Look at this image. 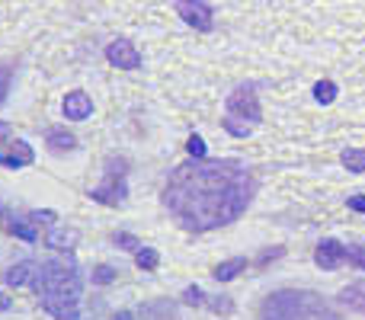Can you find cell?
Instances as JSON below:
<instances>
[{
    "label": "cell",
    "instance_id": "cell-1",
    "mask_svg": "<svg viewBox=\"0 0 365 320\" xmlns=\"http://www.w3.org/2000/svg\"><path fill=\"white\" fill-rule=\"evenodd\" d=\"M257 173L237 160L180 163L164 186V208L189 234H205L237 221L257 195Z\"/></svg>",
    "mask_w": 365,
    "mask_h": 320
},
{
    "label": "cell",
    "instance_id": "cell-2",
    "mask_svg": "<svg viewBox=\"0 0 365 320\" xmlns=\"http://www.w3.org/2000/svg\"><path fill=\"white\" fill-rule=\"evenodd\" d=\"M257 320H340V314L317 291L282 289L263 298Z\"/></svg>",
    "mask_w": 365,
    "mask_h": 320
},
{
    "label": "cell",
    "instance_id": "cell-3",
    "mask_svg": "<svg viewBox=\"0 0 365 320\" xmlns=\"http://www.w3.org/2000/svg\"><path fill=\"white\" fill-rule=\"evenodd\" d=\"M90 199L100 202V205H109V208H119L122 202L128 199V160L125 158H109L103 182H96V186L90 189Z\"/></svg>",
    "mask_w": 365,
    "mask_h": 320
},
{
    "label": "cell",
    "instance_id": "cell-4",
    "mask_svg": "<svg viewBox=\"0 0 365 320\" xmlns=\"http://www.w3.org/2000/svg\"><path fill=\"white\" fill-rule=\"evenodd\" d=\"M225 106H227V115H240V119H247L250 125H259V122H263V106H259V96H257V87H253V83L234 87Z\"/></svg>",
    "mask_w": 365,
    "mask_h": 320
},
{
    "label": "cell",
    "instance_id": "cell-5",
    "mask_svg": "<svg viewBox=\"0 0 365 320\" xmlns=\"http://www.w3.org/2000/svg\"><path fill=\"white\" fill-rule=\"evenodd\" d=\"M173 10H177L182 23L192 26V29H199V32H212L215 29V10H212L208 0H177Z\"/></svg>",
    "mask_w": 365,
    "mask_h": 320
},
{
    "label": "cell",
    "instance_id": "cell-6",
    "mask_svg": "<svg viewBox=\"0 0 365 320\" xmlns=\"http://www.w3.org/2000/svg\"><path fill=\"white\" fill-rule=\"evenodd\" d=\"M36 160V148L23 138H6L0 145V167L4 170H23Z\"/></svg>",
    "mask_w": 365,
    "mask_h": 320
},
{
    "label": "cell",
    "instance_id": "cell-7",
    "mask_svg": "<svg viewBox=\"0 0 365 320\" xmlns=\"http://www.w3.org/2000/svg\"><path fill=\"white\" fill-rule=\"evenodd\" d=\"M106 61L119 71L141 68V55H138V48H135L132 38H113V42L106 45Z\"/></svg>",
    "mask_w": 365,
    "mask_h": 320
},
{
    "label": "cell",
    "instance_id": "cell-8",
    "mask_svg": "<svg viewBox=\"0 0 365 320\" xmlns=\"http://www.w3.org/2000/svg\"><path fill=\"white\" fill-rule=\"evenodd\" d=\"M314 263H317V269H324V272L340 269V266L346 263V247H343L340 240H334V237L321 240L317 250H314Z\"/></svg>",
    "mask_w": 365,
    "mask_h": 320
},
{
    "label": "cell",
    "instance_id": "cell-9",
    "mask_svg": "<svg viewBox=\"0 0 365 320\" xmlns=\"http://www.w3.org/2000/svg\"><path fill=\"white\" fill-rule=\"evenodd\" d=\"M61 115L68 122H87L93 115V100H90L83 90H71L61 100Z\"/></svg>",
    "mask_w": 365,
    "mask_h": 320
},
{
    "label": "cell",
    "instance_id": "cell-10",
    "mask_svg": "<svg viewBox=\"0 0 365 320\" xmlns=\"http://www.w3.org/2000/svg\"><path fill=\"white\" fill-rule=\"evenodd\" d=\"M4 227H6V234L10 237H16V240H23V244H38L42 240V234H38V224L29 218V215H4Z\"/></svg>",
    "mask_w": 365,
    "mask_h": 320
},
{
    "label": "cell",
    "instance_id": "cell-11",
    "mask_svg": "<svg viewBox=\"0 0 365 320\" xmlns=\"http://www.w3.org/2000/svg\"><path fill=\"white\" fill-rule=\"evenodd\" d=\"M77 240H81V234H77L74 227H64V224L48 227V234H45V244H48L51 250H58V253H74Z\"/></svg>",
    "mask_w": 365,
    "mask_h": 320
},
{
    "label": "cell",
    "instance_id": "cell-12",
    "mask_svg": "<svg viewBox=\"0 0 365 320\" xmlns=\"http://www.w3.org/2000/svg\"><path fill=\"white\" fill-rule=\"evenodd\" d=\"M38 272V263L36 259H19V263H13L10 269L4 272V282L10 285V289H23V285L32 282V276Z\"/></svg>",
    "mask_w": 365,
    "mask_h": 320
},
{
    "label": "cell",
    "instance_id": "cell-13",
    "mask_svg": "<svg viewBox=\"0 0 365 320\" xmlns=\"http://www.w3.org/2000/svg\"><path fill=\"white\" fill-rule=\"evenodd\" d=\"M135 317L138 320H180L177 314V304L173 301H148V304H141L138 311H135Z\"/></svg>",
    "mask_w": 365,
    "mask_h": 320
},
{
    "label": "cell",
    "instance_id": "cell-14",
    "mask_svg": "<svg viewBox=\"0 0 365 320\" xmlns=\"http://www.w3.org/2000/svg\"><path fill=\"white\" fill-rule=\"evenodd\" d=\"M247 266H250V259H247V257H231V259H225V263L215 266L212 276H215V282H234V279H237Z\"/></svg>",
    "mask_w": 365,
    "mask_h": 320
},
{
    "label": "cell",
    "instance_id": "cell-15",
    "mask_svg": "<svg viewBox=\"0 0 365 320\" xmlns=\"http://www.w3.org/2000/svg\"><path fill=\"white\" fill-rule=\"evenodd\" d=\"M45 141H48V148H51L55 154H58V151L68 154V151H74V148H77V135L68 132V128H61V125L48 128V132H45Z\"/></svg>",
    "mask_w": 365,
    "mask_h": 320
},
{
    "label": "cell",
    "instance_id": "cell-16",
    "mask_svg": "<svg viewBox=\"0 0 365 320\" xmlns=\"http://www.w3.org/2000/svg\"><path fill=\"white\" fill-rule=\"evenodd\" d=\"M340 304L365 314V279H356V282H349L346 289L340 291Z\"/></svg>",
    "mask_w": 365,
    "mask_h": 320
},
{
    "label": "cell",
    "instance_id": "cell-17",
    "mask_svg": "<svg viewBox=\"0 0 365 320\" xmlns=\"http://www.w3.org/2000/svg\"><path fill=\"white\" fill-rule=\"evenodd\" d=\"M221 125H225V132L231 135V138H250V132L257 128V125H250L247 119H240V115H225Z\"/></svg>",
    "mask_w": 365,
    "mask_h": 320
},
{
    "label": "cell",
    "instance_id": "cell-18",
    "mask_svg": "<svg viewBox=\"0 0 365 320\" xmlns=\"http://www.w3.org/2000/svg\"><path fill=\"white\" fill-rule=\"evenodd\" d=\"M135 266L145 272H154L160 266V253L154 250V247H138V250H135Z\"/></svg>",
    "mask_w": 365,
    "mask_h": 320
},
{
    "label": "cell",
    "instance_id": "cell-19",
    "mask_svg": "<svg viewBox=\"0 0 365 320\" xmlns=\"http://www.w3.org/2000/svg\"><path fill=\"white\" fill-rule=\"evenodd\" d=\"M340 163L349 173H365V151L362 148H346V151L340 154Z\"/></svg>",
    "mask_w": 365,
    "mask_h": 320
},
{
    "label": "cell",
    "instance_id": "cell-20",
    "mask_svg": "<svg viewBox=\"0 0 365 320\" xmlns=\"http://www.w3.org/2000/svg\"><path fill=\"white\" fill-rule=\"evenodd\" d=\"M115 279H119V272H115L113 266H106V263H100V266L90 269V282H93L96 289H106V285H113Z\"/></svg>",
    "mask_w": 365,
    "mask_h": 320
},
{
    "label": "cell",
    "instance_id": "cell-21",
    "mask_svg": "<svg viewBox=\"0 0 365 320\" xmlns=\"http://www.w3.org/2000/svg\"><path fill=\"white\" fill-rule=\"evenodd\" d=\"M314 100L321 103V106H330V103L336 100V83L334 81H317L314 83Z\"/></svg>",
    "mask_w": 365,
    "mask_h": 320
},
{
    "label": "cell",
    "instance_id": "cell-22",
    "mask_svg": "<svg viewBox=\"0 0 365 320\" xmlns=\"http://www.w3.org/2000/svg\"><path fill=\"white\" fill-rule=\"evenodd\" d=\"M182 304H189V308H208V295L199 285H186L182 289Z\"/></svg>",
    "mask_w": 365,
    "mask_h": 320
},
{
    "label": "cell",
    "instance_id": "cell-23",
    "mask_svg": "<svg viewBox=\"0 0 365 320\" xmlns=\"http://www.w3.org/2000/svg\"><path fill=\"white\" fill-rule=\"evenodd\" d=\"M208 311L218 314V317H231L234 314V301L227 295H215V298H208Z\"/></svg>",
    "mask_w": 365,
    "mask_h": 320
},
{
    "label": "cell",
    "instance_id": "cell-24",
    "mask_svg": "<svg viewBox=\"0 0 365 320\" xmlns=\"http://www.w3.org/2000/svg\"><path fill=\"white\" fill-rule=\"evenodd\" d=\"M282 257H285V247H266V250H259V257L253 259V266L266 269L269 263H276V259H282Z\"/></svg>",
    "mask_w": 365,
    "mask_h": 320
},
{
    "label": "cell",
    "instance_id": "cell-25",
    "mask_svg": "<svg viewBox=\"0 0 365 320\" xmlns=\"http://www.w3.org/2000/svg\"><path fill=\"white\" fill-rule=\"evenodd\" d=\"M186 151H189V158L192 160H205L208 158V148H205V138L202 135H189V141H186Z\"/></svg>",
    "mask_w": 365,
    "mask_h": 320
},
{
    "label": "cell",
    "instance_id": "cell-26",
    "mask_svg": "<svg viewBox=\"0 0 365 320\" xmlns=\"http://www.w3.org/2000/svg\"><path fill=\"white\" fill-rule=\"evenodd\" d=\"M113 244L119 247V250H128V253H135L141 247V240L135 237V234H128V231H115L113 234Z\"/></svg>",
    "mask_w": 365,
    "mask_h": 320
},
{
    "label": "cell",
    "instance_id": "cell-27",
    "mask_svg": "<svg viewBox=\"0 0 365 320\" xmlns=\"http://www.w3.org/2000/svg\"><path fill=\"white\" fill-rule=\"evenodd\" d=\"M29 218L36 221V224H45V227H55L58 224V212H51V208H32Z\"/></svg>",
    "mask_w": 365,
    "mask_h": 320
},
{
    "label": "cell",
    "instance_id": "cell-28",
    "mask_svg": "<svg viewBox=\"0 0 365 320\" xmlns=\"http://www.w3.org/2000/svg\"><path fill=\"white\" fill-rule=\"evenodd\" d=\"M346 263H353L356 269H365V247H346Z\"/></svg>",
    "mask_w": 365,
    "mask_h": 320
},
{
    "label": "cell",
    "instance_id": "cell-29",
    "mask_svg": "<svg viewBox=\"0 0 365 320\" xmlns=\"http://www.w3.org/2000/svg\"><path fill=\"white\" fill-rule=\"evenodd\" d=\"M346 205L353 208V212L365 215V195H349V199H346Z\"/></svg>",
    "mask_w": 365,
    "mask_h": 320
},
{
    "label": "cell",
    "instance_id": "cell-30",
    "mask_svg": "<svg viewBox=\"0 0 365 320\" xmlns=\"http://www.w3.org/2000/svg\"><path fill=\"white\" fill-rule=\"evenodd\" d=\"M6 90H10V71H6V68H0V103H4Z\"/></svg>",
    "mask_w": 365,
    "mask_h": 320
},
{
    "label": "cell",
    "instance_id": "cell-31",
    "mask_svg": "<svg viewBox=\"0 0 365 320\" xmlns=\"http://www.w3.org/2000/svg\"><path fill=\"white\" fill-rule=\"evenodd\" d=\"M109 320H138V317H135V311H115Z\"/></svg>",
    "mask_w": 365,
    "mask_h": 320
},
{
    "label": "cell",
    "instance_id": "cell-32",
    "mask_svg": "<svg viewBox=\"0 0 365 320\" xmlns=\"http://www.w3.org/2000/svg\"><path fill=\"white\" fill-rule=\"evenodd\" d=\"M10 308H13V298L0 291V314H4V311H10Z\"/></svg>",
    "mask_w": 365,
    "mask_h": 320
},
{
    "label": "cell",
    "instance_id": "cell-33",
    "mask_svg": "<svg viewBox=\"0 0 365 320\" xmlns=\"http://www.w3.org/2000/svg\"><path fill=\"white\" fill-rule=\"evenodd\" d=\"M0 215H6V212H4V208H0Z\"/></svg>",
    "mask_w": 365,
    "mask_h": 320
}]
</instances>
